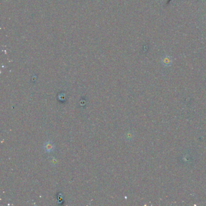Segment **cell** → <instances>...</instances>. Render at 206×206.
Segmentation results:
<instances>
[{
	"mask_svg": "<svg viewBox=\"0 0 206 206\" xmlns=\"http://www.w3.org/2000/svg\"><path fill=\"white\" fill-rule=\"evenodd\" d=\"M44 149L47 152H52L53 151L54 146H53L51 142H47L44 145Z\"/></svg>",
	"mask_w": 206,
	"mask_h": 206,
	"instance_id": "1",
	"label": "cell"
}]
</instances>
